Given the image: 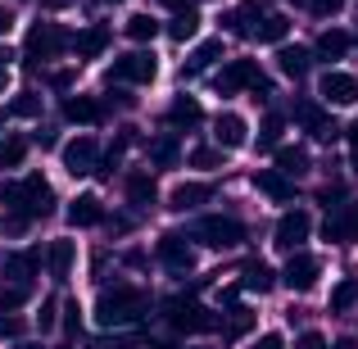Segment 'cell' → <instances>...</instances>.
I'll return each mask as SVG.
<instances>
[{
  "mask_svg": "<svg viewBox=\"0 0 358 349\" xmlns=\"http://www.w3.org/2000/svg\"><path fill=\"white\" fill-rule=\"evenodd\" d=\"M0 204L14 213V218H9V227L23 232L27 222L45 218V213L55 209V191H50V182H45L41 173H27L23 182H5V186H0Z\"/></svg>",
  "mask_w": 358,
  "mask_h": 349,
  "instance_id": "obj_1",
  "label": "cell"
},
{
  "mask_svg": "<svg viewBox=\"0 0 358 349\" xmlns=\"http://www.w3.org/2000/svg\"><path fill=\"white\" fill-rule=\"evenodd\" d=\"M145 313H150V299H145V290H136V286H114V290H105L100 304H96L100 327H131Z\"/></svg>",
  "mask_w": 358,
  "mask_h": 349,
  "instance_id": "obj_2",
  "label": "cell"
},
{
  "mask_svg": "<svg viewBox=\"0 0 358 349\" xmlns=\"http://www.w3.org/2000/svg\"><path fill=\"white\" fill-rule=\"evenodd\" d=\"M236 91H254V100H268L272 96V82L259 73V64L254 59H231L227 69L218 73V96H236Z\"/></svg>",
  "mask_w": 358,
  "mask_h": 349,
  "instance_id": "obj_3",
  "label": "cell"
},
{
  "mask_svg": "<svg viewBox=\"0 0 358 349\" xmlns=\"http://www.w3.org/2000/svg\"><path fill=\"white\" fill-rule=\"evenodd\" d=\"M168 327H173V332H182V336H200V332H213V327H218V318H213L200 299L177 295V299H168Z\"/></svg>",
  "mask_w": 358,
  "mask_h": 349,
  "instance_id": "obj_4",
  "label": "cell"
},
{
  "mask_svg": "<svg viewBox=\"0 0 358 349\" xmlns=\"http://www.w3.org/2000/svg\"><path fill=\"white\" fill-rule=\"evenodd\" d=\"M195 241H204L209 250H236V245L245 241V227L236 218H218V213H213V218L195 222Z\"/></svg>",
  "mask_w": 358,
  "mask_h": 349,
  "instance_id": "obj_5",
  "label": "cell"
},
{
  "mask_svg": "<svg viewBox=\"0 0 358 349\" xmlns=\"http://www.w3.org/2000/svg\"><path fill=\"white\" fill-rule=\"evenodd\" d=\"M69 45V32H64L59 23H36L32 32H27V41H23V50H27V59H55V55Z\"/></svg>",
  "mask_w": 358,
  "mask_h": 349,
  "instance_id": "obj_6",
  "label": "cell"
},
{
  "mask_svg": "<svg viewBox=\"0 0 358 349\" xmlns=\"http://www.w3.org/2000/svg\"><path fill=\"white\" fill-rule=\"evenodd\" d=\"M308 232H313V218H308L304 209H290V213H281V222H277V250H286V254H299V245L308 241Z\"/></svg>",
  "mask_w": 358,
  "mask_h": 349,
  "instance_id": "obj_7",
  "label": "cell"
},
{
  "mask_svg": "<svg viewBox=\"0 0 358 349\" xmlns=\"http://www.w3.org/2000/svg\"><path fill=\"white\" fill-rule=\"evenodd\" d=\"M155 73H159L155 55L150 50H131V55H122L114 69H109V82H155Z\"/></svg>",
  "mask_w": 358,
  "mask_h": 349,
  "instance_id": "obj_8",
  "label": "cell"
},
{
  "mask_svg": "<svg viewBox=\"0 0 358 349\" xmlns=\"http://www.w3.org/2000/svg\"><path fill=\"white\" fill-rule=\"evenodd\" d=\"M322 236L327 241H336V245H350L358 241V204H336L331 213H327V222H322Z\"/></svg>",
  "mask_w": 358,
  "mask_h": 349,
  "instance_id": "obj_9",
  "label": "cell"
},
{
  "mask_svg": "<svg viewBox=\"0 0 358 349\" xmlns=\"http://www.w3.org/2000/svg\"><path fill=\"white\" fill-rule=\"evenodd\" d=\"M317 272H322V263L313 259V254H290V263H286V272H281V281H286L290 290H299V295H304V290H313L317 286Z\"/></svg>",
  "mask_w": 358,
  "mask_h": 349,
  "instance_id": "obj_10",
  "label": "cell"
},
{
  "mask_svg": "<svg viewBox=\"0 0 358 349\" xmlns=\"http://www.w3.org/2000/svg\"><path fill=\"white\" fill-rule=\"evenodd\" d=\"M64 168H69L73 177L96 173V168H100V150H96V141H91V136L69 141V145H64Z\"/></svg>",
  "mask_w": 358,
  "mask_h": 349,
  "instance_id": "obj_11",
  "label": "cell"
},
{
  "mask_svg": "<svg viewBox=\"0 0 358 349\" xmlns=\"http://www.w3.org/2000/svg\"><path fill=\"white\" fill-rule=\"evenodd\" d=\"M159 263H164L168 272H191L195 268V250L186 245V236L168 232L164 241H159Z\"/></svg>",
  "mask_w": 358,
  "mask_h": 349,
  "instance_id": "obj_12",
  "label": "cell"
},
{
  "mask_svg": "<svg viewBox=\"0 0 358 349\" xmlns=\"http://www.w3.org/2000/svg\"><path fill=\"white\" fill-rule=\"evenodd\" d=\"M295 118H299V122H304V127H308V131H313V136H317V141H336V136H341V127H336V118H331V114H327V109H322V105H313V100H304V105H299V109H295Z\"/></svg>",
  "mask_w": 358,
  "mask_h": 349,
  "instance_id": "obj_13",
  "label": "cell"
},
{
  "mask_svg": "<svg viewBox=\"0 0 358 349\" xmlns=\"http://www.w3.org/2000/svg\"><path fill=\"white\" fill-rule=\"evenodd\" d=\"M322 100L327 105H354L358 100V78H350V73H327L322 78Z\"/></svg>",
  "mask_w": 358,
  "mask_h": 349,
  "instance_id": "obj_14",
  "label": "cell"
},
{
  "mask_svg": "<svg viewBox=\"0 0 358 349\" xmlns=\"http://www.w3.org/2000/svg\"><path fill=\"white\" fill-rule=\"evenodd\" d=\"M254 186H259L268 200H277V204L295 200V186H290V177L281 173V168H263V173H254Z\"/></svg>",
  "mask_w": 358,
  "mask_h": 349,
  "instance_id": "obj_15",
  "label": "cell"
},
{
  "mask_svg": "<svg viewBox=\"0 0 358 349\" xmlns=\"http://www.w3.org/2000/svg\"><path fill=\"white\" fill-rule=\"evenodd\" d=\"M69 222L73 227H96V222H105V204H100V195H78V200L69 204Z\"/></svg>",
  "mask_w": 358,
  "mask_h": 349,
  "instance_id": "obj_16",
  "label": "cell"
},
{
  "mask_svg": "<svg viewBox=\"0 0 358 349\" xmlns=\"http://www.w3.org/2000/svg\"><path fill=\"white\" fill-rule=\"evenodd\" d=\"M245 118L236 114H218V122H213V136H218V150H241L245 145Z\"/></svg>",
  "mask_w": 358,
  "mask_h": 349,
  "instance_id": "obj_17",
  "label": "cell"
},
{
  "mask_svg": "<svg viewBox=\"0 0 358 349\" xmlns=\"http://www.w3.org/2000/svg\"><path fill=\"white\" fill-rule=\"evenodd\" d=\"M36 263H41V254H36V250L5 254V281H32L36 277Z\"/></svg>",
  "mask_w": 358,
  "mask_h": 349,
  "instance_id": "obj_18",
  "label": "cell"
},
{
  "mask_svg": "<svg viewBox=\"0 0 358 349\" xmlns=\"http://www.w3.org/2000/svg\"><path fill=\"white\" fill-rule=\"evenodd\" d=\"M308 64H313V55H308L304 45H281L277 50V69L286 73V78H295V82L308 73Z\"/></svg>",
  "mask_w": 358,
  "mask_h": 349,
  "instance_id": "obj_19",
  "label": "cell"
},
{
  "mask_svg": "<svg viewBox=\"0 0 358 349\" xmlns=\"http://www.w3.org/2000/svg\"><path fill=\"white\" fill-rule=\"evenodd\" d=\"M209 186H204V182H182V186H177V191H173V200H168V209H177V213H186V209H200V204L204 200H209Z\"/></svg>",
  "mask_w": 358,
  "mask_h": 349,
  "instance_id": "obj_20",
  "label": "cell"
},
{
  "mask_svg": "<svg viewBox=\"0 0 358 349\" xmlns=\"http://www.w3.org/2000/svg\"><path fill=\"white\" fill-rule=\"evenodd\" d=\"M168 122L173 127H195V122H204V109L195 96H177L173 105H168Z\"/></svg>",
  "mask_w": 358,
  "mask_h": 349,
  "instance_id": "obj_21",
  "label": "cell"
},
{
  "mask_svg": "<svg viewBox=\"0 0 358 349\" xmlns=\"http://www.w3.org/2000/svg\"><path fill=\"white\" fill-rule=\"evenodd\" d=\"M241 286H245V290H259V295H263V290L277 286V277H272V268H268L263 259H250V263L241 268Z\"/></svg>",
  "mask_w": 358,
  "mask_h": 349,
  "instance_id": "obj_22",
  "label": "cell"
},
{
  "mask_svg": "<svg viewBox=\"0 0 358 349\" xmlns=\"http://www.w3.org/2000/svg\"><path fill=\"white\" fill-rule=\"evenodd\" d=\"M45 263H50L55 281H69L73 277V241H55L50 250H45Z\"/></svg>",
  "mask_w": 358,
  "mask_h": 349,
  "instance_id": "obj_23",
  "label": "cell"
},
{
  "mask_svg": "<svg viewBox=\"0 0 358 349\" xmlns=\"http://www.w3.org/2000/svg\"><path fill=\"white\" fill-rule=\"evenodd\" d=\"M64 118H69V122H100L105 109H100L91 96H69V100H64Z\"/></svg>",
  "mask_w": 358,
  "mask_h": 349,
  "instance_id": "obj_24",
  "label": "cell"
},
{
  "mask_svg": "<svg viewBox=\"0 0 358 349\" xmlns=\"http://www.w3.org/2000/svg\"><path fill=\"white\" fill-rule=\"evenodd\" d=\"M259 23H263V9L254 5V0L227 14V32H236V36H254V27H259Z\"/></svg>",
  "mask_w": 358,
  "mask_h": 349,
  "instance_id": "obj_25",
  "label": "cell"
},
{
  "mask_svg": "<svg viewBox=\"0 0 358 349\" xmlns=\"http://www.w3.org/2000/svg\"><path fill=\"white\" fill-rule=\"evenodd\" d=\"M105 45H109V27L105 23H91L87 32L78 36V55H82V59H100V55H105Z\"/></svg>",
  "mask_w": 358,
  "mask_h": 349,
  "instance_id": "obj_26",
  "label": "cell"
},
{
  "mask_svg": "<svg viewBox=\"0 0 358 349\" xmlns=\"http://www.w3.org/2000/svg\"><path fill=\"white\" fill-rule=\"evenodd\" d=\"M155 177L150 173H127V200L136 204V209H145V204H155Z\"/></svg>",
  "mask_w": 358,
  "mask_h": 349,
  "instance_id": "obj_27",
  "label": "cell"
},
{
  "mask_svg": "<svg viewBox=\"0 0 358 349\" xmlns=\"http://www.w3.org/2000/svg\"><path fill=\"white\" fill-rule=\"evenodd\" d=\"M32 299V281H5L0 286V313H14Z\"/></svg>",
  "mask_w": 358,
  "mask_h": 349,
  "instance_id": "obj_28",
  "label": "cell"
},
{
  "mask_svg": "<svg viewBox=\"0 0 358 349\" xmlns=\"http://www.w3.org/2000/svg\"><path fill=\"white\" fill-rule=\"evenodd\" d=\"M286 32H290L286 14H263V23L254 27V36H259V41H268V45H281V41H286Z\"/></svg>",
  "mask_w": 358,
  "mask_h": 349,
  "instance_id": "obj_29",
  "label": "cell"
},
{
  "mask_svg": "<svg viewBox=\"0 0 358 349\" xmlns=\"http://www.w3.org/2000/svg\"><path fill=\"white\" fill-rule=\"evenodd\" d=\"M277 168H281L286 177H299V173L308 168V150H304V145H281V150H277Z\"/></svg>",
  "mask_w": 358,
  "mask_h": 349,
  "instance_id": "obj_30",
  "label": "cell"
},
{
  "mask_svg": "<svg viewBox=\"0 0 358 349\" xmlns=\"http://www.w3.org/2000/svg\"><path fill=\"white\" fill-rule=\"evenodd\" d=\"M254 332V313L250 308H227V322H222V336L227 341H241V336Z\"/></svg>",
  "mask_w": 358,
  "mask_h": 349,
  "instance_id": "obj_31",
  "label": "cell"
},
{
  "mask_svg": "<svg viewBox=\"0 0 358 349\" xmlns=\"http://www.w3.org/2000/svg\"><path fill=\"white\" fill-rule=\"evenodd\" d=\"M345 50H350V32H341V27L317 36V55H322V59H341Z\"/></svg>",
  "mask_w": 358,
  "mask_h": 349,
  "instance_id": "obj_32",
  "label": "cell"
},
{
  "mask_svg": "<svg viewBox=\"0 0 358 349\" xmlns=\"http://www.w3.org/2000/svg\"><path fill=\"white\" fill-rule=\"evenodd\" d=\"M218 55H222V41H200L191 50V59H186V73H204L213 59H218Z\"/></svg>",
  "mask_w": 358,
  "mask_h": 349,
  "instance_id": "obj_33",
  "label": "cell"
},
{
  "mask_svg": "<svg viewBox=\"0 0 358 349\" xmlns=\"http://www.w3.org/2000/svg\"><path fill=\"white\" fill-rule=\"evenodd\" d=\"M195 32H200V14H195V9H182V14L168 23V36H173V41H191Z\"/></svg>",
  "mask_w": 358,
  "mask_h": 349,
  "instance_id": "obj_34",
  "label": "cell"
},
{
  "mask_svg": "<svg viewBox=\"0 0 358 349\" xmlns=\"http://www.w3.org/2000/svg\"><path fill=\"white\" fill-rule=\"evenodd\" d=\"M150 159H155L159 168H173L177 159H182V150H177V136H159V141H150Z\"/></svg>",
  "mask_w": 358,
  "mask_h": 349,
  "instance_id": "obj_35",
  "label": "cell"
},
{
  "mask_svg": "<svg viewBox=\"0 0 358 349\" xmlns=\"http://www.w3.org/2000/svg\"><path fill=\"white\" fill-rule=\"evenodd\" d=\"M23 155H27V141L23 136H5L0 141V173H5V168H18Z\"/></svg>",
  "mask_w": 358,
  "mask_h": 349,
  "instance_id": "obj_36",
  "label": "cell"
},
{
  "mask_svg": "<svg viewBox=\"0 0 358 349\" xmlns=\"http://www.w3.org/2000/svg\"><path fill=\"white\" fill-rule=\"evenodd\" d=\"M155 32H159V23H155L150 14H131V18H127V36H131V41L145 45V41H155Z\"/></svg>",
  "mask_w": 358,
  "mask_h": 349,
  "instance_id": "obj_37",
  "label": "cell"
},
{
  "mask_svg": "<svg viewBox=\"0 0 358 349\" xmlns=\"http://www.w3.org/2000/svg\"><path fill=\"white\" fill-rule=\"evenodd\" d=\"M358 299V281H341V286L331 290V313H350Z\"/></svg>",
  "mask_w": 358,
  "mask_h": 349,
  "instance_id": "obj_38",
  "label": "cell"
},
{
  "mask_svg": "<svg viewBox=\"0 0 358 349\" xmlns=\"http://www.w3.org/2000/svg\"><path fill=\"white\" fill-rule=\"evenodd\" d=\"M9 114H14V118H36V114H41V96L23 91V96H18L14 105H9Z\"/></svg>",
  "mask_w": 358,
  "mask_h": 349,
  "instance_id": "obj_39",
  "label": "cell"
},
{
  "mask_svg": "<svg viewBox=\"0 0 358 349\" xmlns=\"http://www.w3.org/2000/svg\"><path fill=\"white\" fill-rule=\"evenodd\" d=\"M191 164H195V168H218V164H222V150H213V145H195V150H191Z\"/></svg>",
  "mask_w": 358,
  "mask_h": 349,
  "instance_id": "obj_40",
  "label": "cell"
},
{
  "mask_svg": "<svg viewBox=\"0 0 358 349\" xmlns=\"http://www.w3.org/2000/svg\"><path fill=\"white\" fill-rule=\"evenodd\" d=\"M277 136H281V118L268 114V122H263V131H259V150H272V145H277Z\"/></svg>",
  "mask_w": 358,
  "mask_h": 349,
  "instance_id": "obj_41",
  "label": "cell"
},
{
  "mask_svg": "<svg viewBox=\"0 0 358 349\" xmlns=\"http://www.w3.org/2000/svg\"><path fill=\"white\" fill-rule=\"evenodd\" d=\"M0 336H9V341H18V336H23V318L5 313V318H0Z\"/></svg>",
  "mask_w": 358,
  "mask_h": 349,
  "instance_id": "obj_42",
  "label": "cell"
},
{
  "mask_svg": "<svg viewBox=\"0 0 358 349\" xmlns=\"http://www.w3.org/2000/svg\"><path fill=\"white\" fill-rule=\"evenodd\" d=\"M55 313H59V304H55V299H45V304H41V313H36L41 332H50V327H55Z\"/></svg>",
  "mask_w": 358,
  "mask_h": 349,
  "instance_id": "obj_43",
  "label": "cell"
},
{
  "mask_svg": "<svg viewBox=\"0 0 358 349\" xmlns=\"http://www.w3.org/2000/svg\"><path fill=\"white\" fill-rule=\"evenodd\" d=\"M295 349H331V345H327V336H317V332H304V336L295 341Z\"/></svg>",
  "mask_w": 358,
  "mask_h": 349,
  "instance_id": "obj_44",
  "label": "cell"
},
{
  "mask_svg": "<svg viewBox=\"0 0 358 349\" xmlns=\"http://www.w3.org/2000/svg\"><path fill=\"white\" fill-rule=\"evenodd\" d=\"M78 299H69V304H64V332H78Z\"/></svg>",
  "mask_w": 358,
  "mask_h": 349,
  "instance_id": "obj_45",
  "label": "cell"
},
{
  "mask_svg": "<svg viewBox=\"0 0 358 349\" xmlns=\"http://www.w3.org/2000/svg\"><path fill=\"white\" fill-rule=\"evenodd\" d=\"M308 9H313V14H336L341 0H308Z\"/></svg>",
  "mask_w": 358,
  "mask_h": 349,
  "instance_id": "obj_46",
  "label": "cell"
},
{
  "mask_svg": "<svg viewBox=\"0 0 358 349\" xmlns=\"http://www.w3.org/2000/svg\"><path fill=\"white\" fill-rule=\"evenodd\" d=\"M350 159H354V173H358V118L350 122Z\"/></svg>",
  "mask_w": 358,
  "mask_h": 349,
  "instance_id": "obj_47",
  "label": "cell"
},
{
  "mask_svg": "<svg viewBox=\"0 0 358 349\" xmlns=\"http://www.w3.org/2000/svg\"><path fill=\"white\" fill-rule=\"evenodd\" d=\"M9 27H14V9H9V5H0V36H5Z\"/></svg>",
  "mask_w": 358,
  "mask_h": 349,
  "instance_id": "obj_48",
  "label": "cell"
},
{
  "mask_svg": "<svg viewBox=\"0 0 358 349\" xmlns=\"http://www.w3.org/2000/svg\"><path fill=\"white\" fill-rule=\"evenodd\" d=\"M96 349H131V341H127V336H118V341H100Z\"/></svg>",
  "mask_w": 358,
  "mask_h": 349,
  "instance_id": "obj_49",
  "label": "cell"
},
{
  "mask_svg": "<svg viewBox=\"0 0 358 349\" xmlns=\"http://www.w3.org/2000/svg\"><path fill=\"white\" fill-rule=\"evenodd\" d=\"M254 349H281V336H259V345Z\"/></svg>",
  "mask_w": 358,
  "mask_h": 349,
  "instance_id": "obj_50",
  "label": "cell"
},
{
  "mask_svg": "<svg viewBox=\"0 0 358 349\" xmlns=\"http://www.w3.org/2000/svg\"><path fill=\"white\" fill-rule=\"evenodd\" d=\"M50 82H55V87H59V91H69V87H73V73H55Z\"/></svg>",
  "mask_w": 358,
  "mask_h": 349,
  "instance_id": "obj_51",
  "label": "cell"
},
{
  "mask_svg": "<svg viewBox=\"0 0 358 349\" xmlns=\"http://www.w3.org/2000/svg\"><path fill=\"white\" fill-rule=\"evenodd\" d=\"M73 0H41V9H69Z\"/></svg>",
  "mask_w": 358,
  "mask_h": 349,
  "instance_id": "obj_52",
  "label": "cell"
},
{
  "mask_svg": "<svg viewBox=\"0 0 358 349\" xmlns=\"http://www.w3.org/2000/svg\"><path fill=\"white\" fill-rule=\"evenodd\" d=\"M331 349H358V341H354V336H345V341H336Z\"/></svg>",
  "mask_w": 358,
  "mask_h": 349,
  "instance_id": "obj_53",
  "label": "cell"
},
{
  "mask_svg": "<svg viewBox=\"0 0 358 349\" xmlns=\"http://www.w3.org/2000/svg\"><path fill=\"white\" fill-rule=\"evenodd\" d=\"M9 87V69H5V64H0V91H5Z\"/></svg>",
  "mask_w": 358,
  "mask_h": 349,
  "instance_id": "obj_54",
  "label": "cell"
},
{
  "mask_svg": "<svg viewBox=\"0 0 358 349\" xmlns=\"http://www.w3.org/2000/svg\"><path fill=\"white\" fill-rule=\"evenodd\" d=\"M150 349H173V341H150Z\"/></svg>",
  "mask_w": 358,
  "mask_h": 349,
  "instance_id": "obj_55",
  "label": "cell"
},
{
  "mask_svg": "<svg viewBox=\"0 0 358 349\" xmlns=\"http://www.w3.org/2000/svg\"><path fill=\"white\" fill-rule=\"evenodd\" d=\"M159 5H168V9H182V5H186V0H159Z\"/></svg>",
  "mask_w": 358,
  "mask_h": 349,
  "instance_id": "obj_56",
  "label": "cell"
},
{
  "mask_svg": "<svg viewBox=\"0 0 358 349\" xmlns=\"http://www.w3.org/2000/svg\"><path fill=\"white\" fill-rule=\"evenodd\" d=\"M5 59H9V50H0V64H5Z\"/></svg>",
  "mask_w": 358,
  "mask_h": 349,
  "instance_id": "obj_57",
  "label": "cell"
},
{
  "mask_svg": "<svg viewBox=\"0 0 358 349\" xmlns=\"http://www.w3.org/2000/svg\"><path fill=\"white\" fill-rule=\"evenodd\" d=\"M18 349H41V345H18Z\"/></svg>",
  "mask_w": 358,
  "mask_h": 349,
  "instance_id": "obj_58",
  "label": "cell"
},
{
  "mask_svg": "<svg viewBox=\"0 0 358 349\" xmlns=\"http://www.w3.org/2000/svg\"><path fill=\"white\" fill-rule=\"evenodd\" d=\"M109 5H122V0H109Z\"/></svg>",
  "mask_w": 358,
  "mask_h": 349,
  "instance_id": "obj_59",
  "label": "cell"
},
{
  "mask_svg": "<svg viewBox=\"0 0 358 349\" xmlns=\"http://www.w3.org/2000/svg\"><path fill=\"white\" fill-rule=\"evenodd\" d=\"M0 127H5V114H0Z\"/></svg>",
  "mask_w": 358,
  "mask_h": 349,
  "instance_id": "obj_60",
  "label": "cell"
}]
</instances>
